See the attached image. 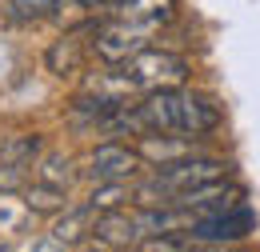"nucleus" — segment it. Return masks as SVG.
Returning <instances> with one entry per match:
<instances>
[{"instance_id":"f257e3e1","label":"nucleus","mask_w":260,"mask_h":252,"mask_svg":"<svg viewBox=\"0 0 260 252\" xmlns=\"http://www.w3.org/2000/svg\"><path fill=\"white\" fill-rule=\"evenodd\" d=\"M148 132H184V136H204L220 128V108L204 92H192L184 84L176 88H152L136 104Z\"/></svg>"},{"instance_id":"f03ea898","label":"nucleus","mask_w":260,"mask_h":252,"mask_svg":"<svg viewBox=\"0 0 260 252\" xmlns=\"http://www.w3.org/2000/svg\"><path fill=\"white\" fill-rule=\"evenodd\" d=\"M116 72L128 80V88H140V92H152V88H176L188 80V60L168 52V48H140L132 52L124 64H116Z\"/></svg>"},{"instance_id":"7ed1b4c3","label":"nucleus","mask_w":260,"mask_h":252,"mask_svg":"<svg viewBox=\"0 0 260 252\" xmlns=\"http://www.w3.org/2000/svg\"><path fill=\"white\" fill-rule=\"evenodd\" d=\"M256 232V212L248 204H232L224 212H212V216H192L184 236L196 244H240Z\"/></svg>"},{"instance_id":"20e7f679","label":"nucleus","mask_w":260,"mask_h":252,"mask_svg":"<svg viewBox=\"0 0 260 252\" xmlns=\"http://www.w3.org/2000/svg\"><path fill=\"white\" fill-rule=\"evenodd\" d=\"M148 40H152L148 28L128 24L120 16H108V20H100V24L88 28V52H96L104 64H124L132 52L148 48Z\"/></svg>"},{"instance_id":"39448f33","label":"nucleus","mask_w":260,"mask_h":252,"mask_svg":"<svg viewBox=\"0 0 260 252\" xmlns=\"http://www.w3.org/2000/svg\"><path fill=\"white\" fill-rule=\"evenodd\" d=\"M144 168V160L136 152V144H116V140H104L92 148L88 156V180L92 184H108V180H132L136 172Z\"/></svg>"},{"instance_id":"423d86ee","label":"nucleus","mask_w":260,"mask_h":252,"mask_svg":"<svg viewBox=\"0 0 260 252\" xmlns=\"http://www.w3.org/2000/svg\"><path fill=\"white\" fill-rule=\"evenodd\" d=\"M196 136H184V132H144V136H136V152L144 164H152V168H160V164H172V160H184L196 152L192 144Z\"/></svg>"},{"instance_id":"0eeeda50","label":"nucleus","mask_w":260,"mask_h":252,"mask_svg":"<svg viewBox=\"0 0 260 252\" xmlns=\"http://www.w3.org/2000/svg\"><path fill=\"white\" fill-rule=\"evenodd\" d=\"M96 240H104L108 248H136L140 240H144V232H140V220H136V208L128 212V204L124 208H112V212H96Z\"/></svg>"},{"instance_id":"6e6552de","label":"nucleus","mask_w":260,"mask_h":252,"mask_svg":"<svg viewBox=\"0 0 260 252\" xmlns=\"http://www.w3.org/2000/svg\"><path fill=\"white\" fill-rule=\"evenodd\" d=\"M112 16L156 32L160 24H168V20L176 16V0H120V4L112 8Z\"/></svg>"},{"instance_id":"1a4fd4ad","label":"nucleus","mask_w":260,"mask_h":252,"mask_svg":"<svg viewBox=\"0 0 260 252\" xmlns=\"http://www.w3.org/2000/svg\"><path fill=\"white\" fill-rule=\"evenodd\" d=\"M96 228V208L80 204V208H64L56 212V224H52V240L64 244V248H76L88 240V232Z\"/></svg>"},{"instance_id":"9d476101","label":"nucleus","mask_w":260,"mask_h":252,"mask_svg":"<svg viewBox=\"0 0 260 252\" xmlns=\"http://www.w3.org/2000/svg\"><path fill=\"white\" fill-rule=\"evenodd\" d=\"M84 52H88V40H80V32H64L48 52H44V64L52 76H72L84 68Z\"/></svg>"},{"instance_id":"9b49d317","label":"nucleus","mask_w":260,"mask_h":252,"mask_svg":"<svg viewBox=\"0 0 260 252\" xmlns=\"http://www.w3.org/2000/svg\"><path fill=\"white\" fill-rule=\"evenodd\" d=\"M24 208L36 212V216H56V212L68 208V188L44 184V180H28L24 184Z\"/></svg>"},{"instance_id":"f8f14e48","label":"nucleus","mask_w":260,"mask_h":252,"mask_svg":"<svg viewBox=\"0 0 260 252\" xmlns=\"http://www.w3.org/2000/svg\"><path fill=\"white\" fill-rule=\"evenodd\" d=\"M32 180H44V184L68 188V184L76 180V168H72V160H68L64 152H48V156L32 168Z\"/></svg>"},{"instance_id":"ddd939ff","label":"nucleus","mask_w":260,"mask_h":252,"mask_svg":"<svg viewBox=\"0 0 260 252\" xmlns=\"http://www.w3.org/2000/svg\"><path fill=\"white\" fill-rule=\"evenodd\" d=\"M128 200H132L128 180H108V184H96L92 196H88L84 204H88V208H96V212H112V208H124Z\"/></svg>"},{"instance_id":"4468645a","label":"nucleus","mask_w":260,"mask_h":252,"mask_svg":"<svg viewBox=\"0 0 260 252\" xmlns=\"http://www.w3.org/2000/svg\"><path fill=\"white\" fill-rule=\"evenodd\" d=\"M36 156H40V136H8V140L0 144V164L32 168Z\"/></svg>"},{"instance_id":"2eb2a0df","label":"nucleus","mask_w":260,"mask_h":252,"mask_svg":"<svg viewBox=\"0 0 260 252\" xmlns=\"http://www.w3.org/2000/svg\"><path fill=\"white\" fill-rule=\"evenodd\" d=\"M60 4H64V0H12V4H8V12H12V20H16V24H36V20L56 16V12H60Z\"/></svg>"},{"instance_id":"dca6fc26","label":"nucleus","mask_w":260,"mask_h":252,"mask_svg":"<svg viewBox=\"0 0 260 252\" xmlns=\"http://www.w3.org/2000/svg\"><path fill=\"white\" fill-rule=\"evenodd\" d=\"M24 184H28V168H20V164H0V196L24 192Z\"/></svg>"},{"instance_id":"f3484780","label":"nucleus","mask_w":260,"mask_h":252,"mask_svg":"<svg viewBox=\"0 0 260 252\" xmlns=\"http://www.w3.org/2000/svg\"><path fill=\"white\" fill-rule=\"evenodd\" d=\"M64 4H76V8H116L120 0H64Z\"/></svg>"},{"instance_id":"a211bd4d","label":"nucleus","mask_w":260,"mask_h":252,"mask_svg":"<svg viewBox=\"0 0 260 252\" xmlns=\"http://www.w3.org/2000/svg\"><path fill=\"white\" fill-rule=\"evenodd\" d=\"M28 252H64V244H56V240L48 236V240H36V244H32Z\"/></svg>"},{"instance_id":"6ab92c4d","label":"nucleus","mask_w":260,"mask_h":252,"mask_svg":"<svg viewBox=\"0 0 260 252\" xmlns=\"http://www.w3.org/2000/svg\"><path fill=\"white\" fill-rule=\"evenodd\" d=\"M76 252H116V248H108L104 240H92V244H76Z\"/></svg>"}]
</instances>
